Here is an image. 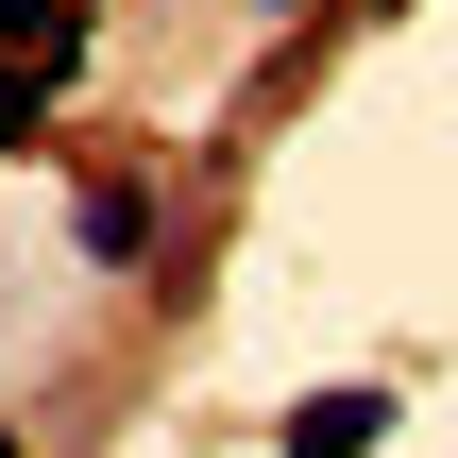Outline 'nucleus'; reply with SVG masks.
Returning a JSON list of instances; mask_svg holds the SVG:
<instances>
[{"mask_svg": "<svg viewBox=\"0 0 458 458\" xmlns=\"http://www.w3.org/2000/svg\"><path fill=\"white\" fill-rule=\"evenodd\" d=\"M272 442H289V458H374V442H391V391H289Z\"/></svg>", "mask_w": 458, "mask_h": 458, "instance_id": "1", "label": "nucleus"}, {"mask_svg": "<svg viewBox=\"0 0 458 458\" xmlns=\"http://www.w3.org/2000/svg\"><path fill=\"white\" fill-rule=\"evenodd\" d=\"M0 51L68 85V68H85V0H0Z\"/></svg>", "mask_w": 458, "mask_h": 458, "instance_id": "2", "label": "nucleus"}, {"mask_svg": "<svg viewBox=\"0 0 458 458\" xmlns=\"http://www.w3.org/2000/svg\"><path fill=\"white\" fill-rule=\"evenodd\" d=\"M85 255L102 272H153V187H85Z\"/></svg>", "mask_w": 458, "mask_h": 458, "instance_id": "3", "label": "nucleus"}, {"mask_svg": "<svg viewBox=\"0 0 458 458\" xmlns=\"http://www.w3.org/2000/svg\"><path fill=\"white\" fill-rule=\"evenodd\" d=\"M34 102H51V68H17V51H0V153H34Z\"/></svg>", "mask_w": 458, "mask_h": 458, "instance_id": "4", "label": "nucleus"}, {"mask_svg": "<svg viewBox=\"0 0 458 458\" xmlns=\"http://www.w3.org/2000/svg\"><path fill=\"white\" fill-rule=\"evenodd\" d=\"M255 17H306V0H255Z\"/></svg>", "mask_w": 458, "mask_h": 458, "instance_id": "5", "label": "nucleus"}, {"mask_svg": "<svg viewBox=\"0 0 458 458\" xmlns=\"http://www.w3.org/2000/svg\"><path fill=\"white\" fill-rule=\"evenodd\" d=\"M0 458H17V442H0Z\"/></svg>", "mask_w": 458, "mask_h": 458, "instance_id": "6", "label": "nucleus"}]
</instances>
